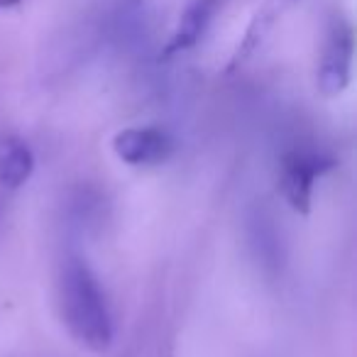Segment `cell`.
<instances>
[{
    "instance_id": "obj_5",
    "label": "cell",
    "mask_w": 357,
    "mask_h": 357,
    "mask_svg": "<svg viewBox=\"0 0 357 357\" xmlns=\"http://www.w3.org/2000/svg\"><path fill=\"white\" fill-rule=\"evenodd\" d=\"M35 172V154L30 144L15 135H6L0 139V186L20 189L30 181Z\"/></svg>"
},
{
    "instance_id": "obj_2",
    "label": "cell",
    "mask_w": 357,
    "mask_h": 357,
    "mask_svg": "<svg viewBox=\"0 0 357 357\" xmlns=\"http://www.w3.org/2000/svg\"><path fill=\"white\" fill-rule=\"evenodd\" d=\"M326 169H331V162H323L316 154L291 152L284 157L282 164V194L287 204L298 213H308L313 199V184Z\"/></svg>"
},
{
    "instance_id": "obj_6",
    "label": "cell",
    "mask_w": 357,
    "mask_h": 357,
    "mask_svg": "<svg viewBox=\"0 0 357 357\" xmlns=\"http://www.w3.org/2000/svg\"><path fill=\"white\" fill-rule=\"evenodd\" d=\"M218 3L220 0H194L186 8V13L178 20L176 32H174V40H172L174 52L189 50V47H194L204 37V32L208 30L211 20H213L215 10H218Z\"/></svg>"
},
{
    "instance_id": "obj_1",
    "label": "cell",
    "mask_w": 357,
    "mask_h": 357,
    "mask_svg": "<svg viewBox=\"0 0 357 357\" xmlns=\"http://www.w3.org/2000/svg\"><path fill=\"white\" fill-rule=\"evenodd\" d=\"M59 308L69 335L89 352H105L115 340L110 303L84 257L69 255L59 272Z\"/></svg>"
},
{
    "instance_id": "obj_3",
    "label": "cell",
    "mask_w": 357,
    "mask_h": 357,
    "mask_svg": "<svg viewBox=\"0 0 357 357\" xmlns=\"http://www.w3.org/2000/svg\"><path fill=\"white\" fill-rule=\"evenodd\" d=\"M113 149L120 162L130 167H157L167 162L174 144L159 128H125L115 135Z\"/></svg>"
},
{
    "instance_id": "obj_4",
    "label": "cell",
    "mask_w": 357,
    "mask_h": 357,
    "mask_svg": "<svg viewBox=\"0 0 357 357\" xmlns=\"http://www.w3.org/2000/svg\"><path fill=\"white\" fill-rule=\"evenodd\" d=\"M350 64H352V37L350 30H335L331 35L321 59V74H318V84H321L323 93L335 96L350 81Z\"/></svg>"
}]
</instances>
